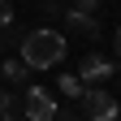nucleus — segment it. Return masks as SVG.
<instances>
[{
    "label": "nucleus",
    "instance_id": "1",
    "mask_svg": "<svg viewBox=\"0 0 121 121\" xmlns=\"http://www.w3.org/2000/svg\"><path fill=\"white\" fill-rule=\"evenodd\" d=\"M17 56L30 69H52L65 56V35H56V30H26L22 43H17Z\"/></svg>",
    "mask_w": 121,
    "mask_h": 121
},
{
    "label": "nucleus",
    "instance_id": "2",
    "mask_svg": "<svg viewBox=\"0 0 121 121\" xmlns=\"http://www.w3.org/2000/svg\"><path fill=\"white\" fill-rule=\"evenodd\" d=\"M78 99H82L86 121H117V112H121V108H117V99L104 91V82H99V86H86Z\"/></svg>",
    "mask_w": 121,
    "mask_h": 121
},
{
    "label": "nucleus",
    "instance_id": "3",
    "mask_svg": "<svg viewBox=\"0 0 121 121\" xmlns=\"http://www.w3.org/2000/svg\"><path fill=\"white\" fill-rule=\"evenodd\" d=\"M22 91H26L22 95V117L26 121H52L56 117V99L43 86H22Z\"/></svg>",
    "mask_w": 121,
    "mask_h": 121
},
{
    "label": "nucleus",
    "instance_id": "4",
    "mask_svg": "<svg viewBox=\"0 0 121 121\" xmlns=\"http://www.w3.org/2000/svg\"><path fill=\"white\" fill-rule=\"evenodd\" d=\"M117 73V60H108L104 52H86L82 60H78V78L86 82V86H99V82H108Z\"/></svg>",
    "mask_w": 121,
    "mask_h": 121
},
{
    "label": "nucleus",
    "instance_id": "5",
    "mask_svg": "<svg viewBox=\"0 0 121 121\" xmlns=\"http://www.w3.org/2000/svg\"><path fill=\"white\" fill-rule=\"evenodd\" d=\"M65 22H69V30H78V35H86V39H99V22H95V13H86V9H65Z\"/></svg>",
    "mask_w": 121,
    "mask_h": 121
},
{
    "label": "nucleus",
    "instance_id": "6",
    "mask_svg": "<svg viewBox=\"0 0 121 121\" xmlns=\"http://www.w3.org/2000/svg\"><path fill=\"white\" fill-rule=\"evenodd\" d=\"M0 78H4V82H13V86H26V82H30V65H26L22 56H4Z\"/></svg>",
    "mask_w": 121,
    "mask_h": 121
},
{
    "label": "nucleus",
    "instance_id": "7",
    "mask_svg": "<svg viewBox=\"0 0 121 121\" xmlns=\"http://www.w3.org/2000/svg\"><path fill=\"white\" fill-rule=\"evenodd\" d=\"M22 112V95H17V91H4V95H0V117H17Z\"/></svg>",
    "mask_w": 121,
    "mask_h": 121
},
{
    "label": "nucleus",
    "instance_id": "8",
    "mask_svg": "<svg viewBox=\"0 0 121 121\" xmlns=\"http://www.w3.org/2000/svg\"><path fill=\"white\" fill-rule=\"evenodd\" d=\"M22 35H26V30H17V26H0V52H9V48H17V43H22Z\"/></svg>",
    "mask_w": 121,
    "mask_h": 121
},
{
    "label": "nucleus",
    "instance_id": "9",
    "mask_svg": "<svg viewBox=\"0 0 121 121\" xmlns=\"http://www.w3.org/2000/svg\"><path fill=\"white\" fill-rule=\"evenodd\" d=\"M60 91H65V95H69V99H78V95H82V91H86V82L78 78V73H60Z\"/></svg>",
    "mask_w": 121,
    "mask_h": 121
},
{
    "label": "nucleus",
    "instance_id": "10",
    "mask_svg": "<svg viewBox=\"0 0 121 121\" xmlns=\"http://www.w3.org/2000/svg\"><path fill=\"white\" fill-rule=\"evenodd\" d=\"M13 22V4H9V0H0V26H9Z\"/></svg>",
    "mask_w": 121,
    "mask_h": 121
},
{
    "label": "nucleus",
    "instance_id": "11",
    "mask_svg": "<svg viewBox=\"0 0 121 121\" xmlns=\"http://www.w3.org/2000/svg\"><path fill=\"white\" fill-rule=\"evenodd\" d=\"M95 4L99 0H73V9H86V13H95Z\"/></svg>",
    "mask_w": 121,
    "mask_h": 121
},
{
    "label": "nucleus",
    "instance_id": "12",
    "mask_svg": "<svg viewBox=\"0 0 121 121\" xmlns=\"http://www.w3.org/2000/svg\"><path fill=\"white\" fill-rule=\"evenodd\" d=\"M112 52H117V69H121V30L112 35Z\"/></svg>",
    "mask_w": 121,
    "mask_h": 121
},
{
    "label": "nucleus",
    "instance_id": "13",
    "mask_svg": "<svg viewBox=\"0 0 121 121\" xmlns=\"http://www.w3.org/2000/svg\"><path fill=\"white\" fill-rule=\"evenodd\" d=\"M65 121H86V117H65Z\"/></svg>",
    "mask_w": 121,
    "mask_h": 121
},
{
    "label": "nucleus",
    "instance_id": "14",
    "mask_svg": "<svg viewBox=\"0 0 121 121\" xmlns=\"http://www.w3.org/2000/svg\"><path fill=\"white\" fill-rule=\"evenodd\" d=\"M0 121H9V117H0Z\"/></svg>",
    "mask_w": 121,
    "mask_h": 121
}]
</instances>
